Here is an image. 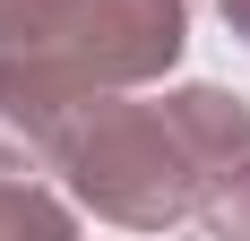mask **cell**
<instances>
[{"label": "cell", "mask_w": 250, "mask_h": 241, "mask_svg": "<svg viewBox=\"0 0 250 241\" xmlns=\"http://www.w3.org/2000/svg\"><path fill=\"white\" fill-rule=\"evenodd\" d=\"M61 181L78 190V207L129 233H164V224L207 216V172L199 146L181 129L173 95L164 103H121V95H86L61 146Z\"/></svg>", "instance_id": "6da1fadb"}, {"label": "cell", "mask_w": 250, "mask_h": 241, "mask_svg": "<svg viewBox=\"0 0 250 241\" xmlns=\"http://www.w3.org/2000/svg\"><path fill=\"white\" fill-rule=\"evenodd\" d=\"M181 43H190V0H43V18L9 52L52 69L69 95H129L173 69Z\"/></svg>", "instance_id": "7a4b0ae2"}, {"label": "cell", "mask_w": 250, "mask_h": 241, "mask_svg": "<svg viewBox=\"0 0 250 241\" xmlns=\"http://www.w3.org/2000/svg\"><path fill=\"white\" fill-rule=\"evenodd\" d=\"M78 103H86V95H69L52 69L0 52V172H35V181H52Z\"/></svg>", "instance_id": "3957f363"}, {"label": "cell", "mask_w": 250, "mask_h": 241, "mask_svg": "<svg viewBox=\"0 0 250 241\" xmlns=\"http://www.w3.org/2000/svg\"><path fill=\"white\" fill-rule=\"evenodd\" d=\"M173 112H181V129H190V146H199L207 207H216V198H233V190L250 181V103L225 95V86H181Z\"/></svg>", "instance_id": "277c9868"}, {"label": "cell", "mask_w": 250, "mask_h": 241, "mask_svg": "<svg viewBox=\"0 0 250 241\" xmlns=\"http://www.w3.org/2000/svg\"><path fill=\"white\" fill-rule=\"evenodd\" d=\"M78 207L52 198L35 172H0V233H69Z\"/></svg>", "instance_id": "5b68a950"}, {"label": "cell", "mask_w": 250, "mask_h": 241, "mask_svg": "<svg viewBox=\"0 0 250 241\" xmlns=\"http://www.w3.org/2000/svg\"><path fill=\"white\" fill-rule=\"evenodd\" d=\"M199 224H216V233H242V241H250V181H242L233 198H216V207H207Z\"/></svg>", "instance_id": "8992f818"}, {"label": "cell", "mask_w": 250, "mask_h": 241, "mask_svg": "<svg viewBox=\"0 0 250 241\" xmlns=\"http://www.w3.org/2000/svg\"><path fill=\"white\" fill-rule=\"evenodd\" d=\"M35 18H43V0H0V52L18 43V35H26Z\"/></svg>", "instance_id": "52a82bcc"}, {"label": "cell", "mask_w": 250, "mask_h": 241, "mask_svg": "<svg viewBox=\"0 0 250 241\" xmlns=\"http://www.w3.org/2000/svg\"><path fill=\"white\" fill-rule=\"evenodd\" d=\"M216 9H225V26H233V35L250 43V0H216Z\"/></svg>", "instance_id": "ba28073f"}]
</instances>
